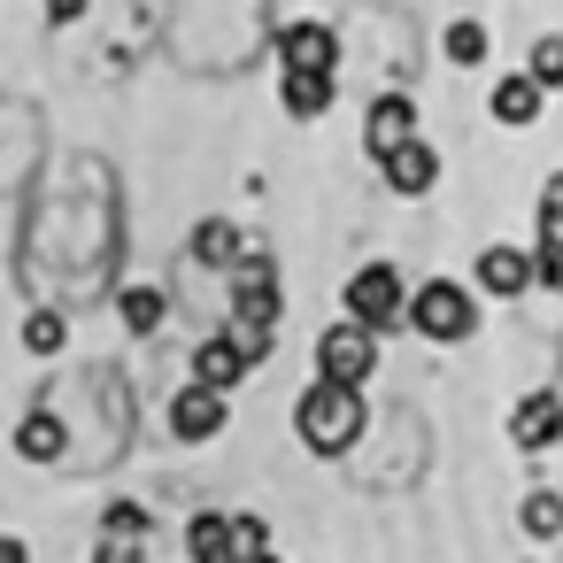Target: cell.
I'll return each mask as SVG.
<instances>
[{
    "mask_svg": "<svg viewBox=\"0 0 563 563\" xmlns=\"http://www.w3.org/2000/svg\"><path fill=\"white\" fill-rule=\"evenodd\" d=\"M86 9H93V0H47V24H78Z\"/></svg>",
    "mask_w": 563,
    "mask_h": 563,
    "instance_id": "obj_27",
    "label": "cell"
},
{
    "mask_svg": "<svg viewBox=\"0 0 563 563\" xmlns=\"http://www.w3.org/2000/svg\"><path fill=\"white\" fill-rule=\"evenodd\" d=\"M540 101H548V86L532 78V70H509L501 86H494V124H509V132H525V124H540Z\"/></svg>",
    "mask_w": 563,
    "mask_h": 563,
    "instance_id": "obj_13",
    "label": "cell"
},
{
    "mask_svg": "<svg viewBox=\"0 0 563 563\" xmlns=\"http://www.w3.org/2000/svg\"><path fill=\"white\" fill-rule=\"evenodd\" d=\"M378 170H386V186H394L401 201H417V194H432V186H440V155H432L424 140H401L394 155H378Z\"/></svg>",
    "mask_w": 563,
    "mask_h": 563,
    "instance_id": "obj_10",
    "label": "cell"
},
{
    "mask_svg": "<svg viewBox=\"0 0 563 563\" xmlns=\"http://www.w3.org/2000/svg\"><path fill=\"white\" fill-rule=\"evenodd\" d=\"M271 55H278V70H340V32L332 24H286L271 40Z\"/></svg>",
    "mask_w": 563,
    "mask_h": 563,
    "instance_id": "obj_8",
    "label": "cell"
},
{
    "mask_svg": "<svg viewBox=\"0 0 563 563\" xmlns=\"http://www.w3.org/2000/svg\"><path fill=\"white\" fill-rule=\"evenodd\" d=\"M101 532H147V509H140V501H109Z\"/></svg>",
    "mask_w": 563,
    "mask_h": 563,
    "instance_id": "obj_25",
    "label": "cell"
},
{
    "mask_svg": "<svg viewBox=\"0 0 563 563\" xmlns=\"http://www.w3.org/2000/svg\"><path fill=\"white\" fill-rule=\"evenodd\" d=\"M509 440L532 448V455L555 448V440H563V394H525V401L509 409Z\"/></svg>",
    "mask_w": 563,
    "mask_h": 563,
    "instance_id": "obj_11",
    "label": "cell"
},
{
    "mask_svg": "<svg viewBox=\"0 0 563 563\" xmlns=\"http://www.w3.org/2000/svg\"><path fill=\"white\" fill-rule=\"evenodd\" d=\"M186 555H194V563H247V555H263V525H255V517H217V509H201V517L186 525Z\"/></svg>",
    "mask_w": 563,
    "mask_h": 563,
    "instance_id": "obj_5",
    "label": "cell"
},
{
    "mask_svg": "<svg viewBox=\"0 0 563 563\" xmlns=\"http://www.w3.org/2000/svg\"><path fill=\"white\" fill-rule=\"evenodd\" d=\"M532 278H540V286H563V247H540V255H532Z\"/></svg>",
    "mask_w": 563,
    "mask_h": 563,
    "instance_id": "obj_26",
    "label": "cell"
},
{
    "mask_svg": "<svg viewBox=\"0 0 563 563\" xmlns=\"http://www.w3.org/2000/svg\"><path fill=\"white\" fill-rule=\"evenodd\" d=\"M448 63H455V70H478V63H486V24H478V16H455V24H448Z\"/></svg>",
    "mask_w": 563,
    "mask_h": 563,
    "instance_id": "obj_19",
    "label": "cell"
},
{
    "mask_svg": "<svg viewBox=\"0 0 563 563\" xmlns=\"http://www.w3.org/2000/svg\"><path fill=\"white\" fill-rule=\"evenodd\" d=\"M247 563H278V555H271V548H263V555H247Z\"/></svg>",
    "mask_w": 563,
    "mask_h": 563,
    "instance_id": "obj_29",
    "label": "cell"
},
{
    "mask_svg": "<svg viewBox=\"0 0 563 563\" xmlns=\"http://www.w3.org/2000/svg\"><path fill=\"white\" fill-rule=\"evenodd\" d=\"M401 140H417V101L409 93H378L371 117H363V147L371 155H394Z\"/></svg>",
    "mask_w": 563,
    "mask_h": 563,
    "instance_id": "obj_9",
    "label": "cell"
},
{
    "mask_svg": "<svg viewBox=\"0 0 563 563\" xmlns=\"http://www.w3.org/2000/svg\"><path fill=\"white\" fill-rule=\"evenodd\" d=\"M93 563H147L140 555V532H101L93 540Z\"/></svg>",
    "mask_w": 563,
    "mask_h": 563,
    "instance_id": "obj_24",
    "label": "cell"
},
{
    "mask_svg": "<svg viewBox=\"0 0 563 563\" xmlns=\"http://www.w3.org/2000/svg\"><path fill=\"white\" fill-rule=\"evenodd\" d=\"M63 340H70V317L63 309H32L24 317V347L32 355H63Z\"/></svg>",
    "mask_w": 563,
    "mask_h": 563,
    "instance_id": "obj_20",
    "label": "cell"
},
{
    "mask_svg": "<svg viewBox=\"0 0 563 563\" xmlns=\"http://www.w3.org/2000/svg\"><path fill=\"white\" fill-rule=\"evenodd\" d=\"M224 417H232V401H224L217 386H201V378H186V386L170 394V432H178V440H194V448H201V440H217V432H224Z\"/></svg>",
    "mask_w": 563,
    "mask_h": 563,
    "instance_id": "obj_7",
    "label": "cell"
},
{
    "mask_svg": "<svg viewBox=\"0 0 563 563\" xmlns=\"http://www.w3.org/2000/svg\"><path fill=\"white\" fill-rule=\"evenodd\" d=\"M525 70H532V78H540V86L555 93V86H563V32H548V40H532V63H525Z\"/></svg>",
    "mask_w": 563,
    "mask_h": 563,
    "instance_id": "obj_22",
    "label": "cell"
},
{
    "mask_svg": "<svg viewBox=\"0 0 563 563\" xmlns=\"http://www.w3.org/2000/svg\"><path fill=\"white\" fill-rule=\"evenodd\" d=\"M371 409H363V386H340V378H317L301 401H294V432L309 455H347L363 440Z\"/></svg>",
    "mask_w": 563,
    "mask_h": 563,
    "instance_id": "obj_1",
    "label": "cell"
},
{
    "mask_svg": "<svg viewBox=\"0 0 563 563\" xmlns=\"http://www.w3.org/2000/svg\"><path fill=\"white\" fill-rule=\"evenodd\" d=\"M340 309H347L355 324H371V332H401V324H409V286H401L394 263H363V271L347 278Z\"/></svg>",
    "mask_w": 563,
    "mask_h": 563,
    "instance_id": "obj_2",
    "label": "cell"
},
{
    "mask_svg": "<svg viewBox=\"0 0 563 563\" xmlns=\"http://www.w3.org/2000/svg\"><path fill=\"white\" fill-rule=\"evenodd\" d=\"M517 517H525V532H532V540H548V532H563V494H548V486H540V494H525V509H517Z\"/></svg>",
    "mask_w": 563,
    "mask_h": 563,
    "instance_id": "obj_21",
    "label": "cell"
},
{
    "mask_svg": "<svg viewBox=\"0 0 563 563\" xmlns=\"http://www.w3.org/2000/svg\"><path fill=\"white\" fill-rule=\"evenodd\" d=\"M371 371H378V332H371V324L340 317V324H324V332H317V378L363 386Z\"/></svg>",
    "mask_w": 563,
    "mask_h": 563,
    "instance_id": "obj_4",
    "label": "cell"
},
{
    "mask_svg": "<svg viewBox=\"0 0 563 563\" xmlns=\"http://www.w3.org/2000/svg\"><path fill=\"white\" fill-rule=\"evenodd\" d=\"M247 371H255V363L240 355V340H232V332H217V340H201V347H194V378H201V386H217V394H232Z\"/></svg>",
    "mask_w": 563,
    "mask_h": 563,
    "instance_id": "obj_15",
    "label": "cell"
},
{
    "mask_svg": "<svg viewBox=\"0 0 563 563\" xmlns=\"http://www.w3.org/2000/svg\"><path fill=\"white\" fill-rule=\"evenodd\" d=\"M540 247H563V170L540 186Z\"/></svg>",
    "mask_w": 563,
    "mask_h": 563,
    "instance_id": "obj_23",
    "label": "cell"
},
{
    "mask_svg": "<svg viewBox=\"0 0 563 563\" xmlns=\"http://www.w3.org/2000/svg\"><path fill=\"white\" fill-rule=\"evenodd\" d=\"M224 278H232V317H247V324H278V263H271L263 247H247Z\"/></svg>",
    "mask_w": 563,
    "mask_h": 563,
    "instance_id": "obj_6",
    "label": "cell"
},
{
    "mask_svg": "<svg viewBox=\"0 0 563 563\" xmlns=\"http://www.w3.org/2000/svg\"><path fill=\"white\" fill-rule=\"evenodd\" d=\"M532 286V255L525 247H478V294H525Z\"/></svg>",
    "mask_w": 563,
    "mask_h": 563,
    "instance_id": "obj_16",
    "label": "cell"
},
{
    "mask_svg": "<svg viewBox=\"0 0 563 563\" xmlns=\"http://www.w3.org/2000/svg\"><path fill=\"white\" fill-rule=\"evenodd\" d=\"M332 70H278V101H286V117L294 124H317L324 109H332Z\"/></svg>",
    "mask_w": 563,
    "mask_h": 563,
    "instance_id": "obj_12",
    "label": "cell"
},
{
    "mask_svg": "<svg viewBox=\"0 0 563 563\" xmlns=\"http://www.w3.org/2000/svg\"><path fill=\"white\" fill-rule=\"evenodd\" d=\"M186 247H194V263H201V271H232V263L247 255V232H240L232 217H201Z\"/></svg>",
    "mask_w": 563,
    "mask_h": 563,
    "instance_id": "obj_14",
    "label": "cell"
},
{
    "mask_svg": "<svg viewBox=\"0 0 563 563\" xmlns=\"http://www.w3.org/2000/svg\"><path fill=\"white\" fill-rule=\"evenodd\" d=\"M63 448H70V432H63L55 409H32V417L16 424V455H24V463H55Z\"/></svg>",
    "mask_w": 563,
    "mask_h": 563,
    "instance_id": "obj_17",
    "label": "cell"
},
{
    "mask_svg": "<svg viewBox=\"0 0 563 563\" xmlns=\"http://www.w3.org/2000/svg\"><path fill=\"white\" fill-rule=\"evenodd\" d=\"M0 563H32V548H24L16 532H0Z\"/></svg>",
    "mask_w": 563,
    "mask_h": 563,
    "instance_id": "obj_28",
    "label": "cell"
},
{
    "mask_svg": "<svg viewBox=\"0 0 563 563\" xmlns=\"http://www.w3.org/2000/svg\"><path fill=\"white\" fill-rule=\"evenodd\" d=\"M409 324L424 332V340H471L478 332V294L471 286H455V278H424L417 294H409Z\"/></svg>",
    "mask_w": 563,
    "mask_h": 563,
    "instance_id": "obj_3",
    "label": "cell"
},
{
    "mask_svg": "<svg viewBox=\"0 0 563 563\" xmlns=\"http://www.w3.org/2000/svg\"><path fill=\"white\" fill-rule=\"evenodd\" d=\"M117 317H124V332H163V317H170V301H163V286H124L117 294Z\"/></svg>",
    "mask_w": 563,
    "mask_h": 563,
    "instance_id": "obj_18",
    "label": "cell"
}]
</instances>
